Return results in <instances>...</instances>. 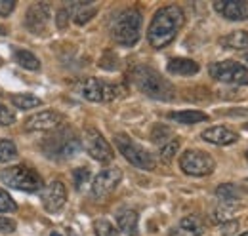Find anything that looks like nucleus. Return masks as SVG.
Segmentation results:
<instances>
[{
	"instance_id": "27",
	"label": "nucleus",
	"mask_w": 248,
	"mask_h": 236,
	"mask_svg": "<svg viewBox=\"0 0 248 236\" xmlns=\"http://www.w3.org/2000/svg\"><path fill=\"white\" fill-rule=\"evenodd\" d=\"M17 158V147L10 139H0V162H12Z\"/></svg>"
},
{
	"instance_id": "7",
	"label": "nucleus",
	"mask_w": 248,
	"mask_h": 236,
	"mask_svg": "<svg viewBox=\"0 0 248 236\" xmlns=\"http://www.w3.org/2000/svg\"><path fill=\"white\" fill-rule=\"evenodd\" d=\"M0 181L12 189L25 191V192H38L42 191V179L36 172L25 166H14L0 172Z\"/></svg>"
},
{
	"instance_id": "39",
	"label": "nucleus",
	"mask_w": 248,
	"mask_h": 236,
	"mask_svg": "<svg viewBox=\"0 0 248 236\" xmlns=\"http://www.w3.org/2000/svg\"><path fill=\"white\" fill-rule=\"evenodd\" d=\"M50 236H62V235H60V233H52Z\"/></svg>"
},
{
	"instance_id": "31",
	"label": "nucleus",
	"mask_w": 248,
	"mask_h": 236,
	"mask_svg": "<svg viewBox=\"0 0 248 236\" xmlns=\"http://www.w3.org/2000/svg\"><path fill=\"white\" fill-rule=\"evenodd\" d=\"M73 177H75V187L77 189H82V185L90 179V170L88 168H77L73 172Z\"/></svg>"
},
{
	"instance_id": "14",
	"label": "nucleus",
	"mask_w": 248,
	"mask_h": 236,
	"mask_svg": "<svg viewBox=\"0 0 248 236\" xmlns=\"http://www.w3.org/2000/svg\"><path fill=\"white\" fill-rule=\"evenodd\" d=\"M50 23V6L44 4V2H38V4H32L31 8L27 10V15H25V27L31 30V32H44L46 27Z\"/></svg>"
},
{
	"instance_id": "22",
	"label": "nucleus",
	"mask_w": 248,
	"mask_h": 236,
	"mask_svg": "<svg viewBox=\"0 0 248 236\" xmlns=\"http://www.w3.org/2000/svg\"><path fill=\"white\" fill-rule=\"evenodd\" d=\"M168 118L178 124H199V122H206L208 115L202 111H178V113H170Z\"/></svg>"
},
{
	"instance_id": "37",
	"label": "nucleus",
	"mask_w": 248,
	"mask_h": 236,
	"mask_svg": "<svg viewBox=\"0 0 248 236\" xmlns=\"http://www.w3.org/2000/svg\"><path fill=\"white\" fill-rule=\"evenodd\" d=\"M237 227H239V223H237V221L225 223V225H223V231H221V233H223V235H229V233H233V231H235Z\"/></svg>"
},
{
	"instance_id": "21",
	"label": "nucleus",
	"mask_w": 248,
	"mask_h": 236,
	"mask_svg": "<svg viewBox=\"0 0 248 236\" xmlns=\"http://www.w3.org/2000/svg\"><path fill=\"white\" fill-rule=\"evenodd\" d=\"M219 44L229 50H247L248 48V32L247 30H233L227 36L219 38Z\"/></svg>"
},
{
	"instance_id": "23",
	"label": "nucleus",
	"mask_w": 248,
	"mask_h": 236,
	"mask_svg": "<svg viewBox=\"0 0 248 236\" xmlns=\"http://www.w3.org/2000/svg\"><path fill=\"white\" fill-rule=\"evenodd\" d=\"M12 103L14 107H17L19 111H31L36 107H42V99H38L32 93H19V95H12Z\"/></svg>"
},
{
	"instance_id": "19",
	"label": "nucleus",
	"mask_w": 248,
	"mask_h": 236,
	"mask_svg": "<svg viewBox=\"0 0 248 236\" xmlns=\"http://www.w3.org/2000/svg\"><path fill=\"white\" fill-rule=\"evenodd\" d=\"M168 73L170 74H178V76H191V74H197L199 73V63L193 61V59L186 58H174L168 61L166 65Z\"/></svg>"
},
{
	"instance_id": "41",
	"label": "nucleus",
	"mask_w": 248,
	"mask_h": 236,
	"mask_svg": "<svg viewBox=\"0 0 248 236\" xmlns=\"http://www.w3.org/2000/svg\"><path fill=\"white\" fill-rule=\"evenodd\" d=\"M245 61H247V63H248V54H247V58H245Z\"/></svg>"
},
{
	"instance_id": "26",
	"label": "nucleus",
	"mask_w": 248,
	"mask_h": 236,
	"mask_svg": "<svg viewBox=\"0 0 248 236\" xmlns=\"http://www.w3.org/2000/svg\"><path fill=\"white\" fill-rule=\"evenodd\" d=\"M16 61L23 67V69H29V71H38L40 69V61L38 58L31 54V52H27V50H17L16 52Z\"/></svg>"
},
{
	"instance_id": "1",
	"label": "nucleus",
	"mask_w": 248,
	"mask_h": 236,
	"mask_svg": "<svg viewBox=\"0 0 248 236\" xmlns=\"http://www.w3.org/2000/svg\"><path fill=\"white\" fill-rule=\"evenodd\" d=\"M184 10L176 4L162 6L156 10V14L151 19V25L147 29V40L155 50H162L168 44H172L178 36V32L184 27Z\"/></svg>"
},
{
	"instance_id": "2",
	"label": "nucleus",
	"mask_w": 248,
	"mask_h": 236,
	"mask_svg": "<svg viewBox=\"0 0 248 236\" xmlns=\"http://www.w3.org/2000/svg\"><path fill=\"white\" fill-rule=\"evenodd\" d=\"M130 80L147 97H153V99H158V101H172L176 97L174 86L160 73H156L155 69H151V67H145V65L134 67L130 71Z\"/></svg>"
},
{
	"instance_id": "17",
	"label": "nucleus",
	"mask_w": 248,
	"mask_h": 236,
	"mask_svg": "<svg viewBox=\"0 0 248 236\" xmlns=\"http://www.w3.org/2000/svg\"><path fill=\"white\" fill-rule=\"evenodd\" d=\"M67 12H69V15L73 17L75 23L84 25L97 14V6L90 4V2H73V4L67 6Z\"/></svg>"
},
{
	"instance_id": "24",
	"label": "nucleus",
	"mask_w": 248,
	"mask_h": 236,
	"mask_svg": "<svg viewBox=\"0 0 248 236\" xmlns=\"http://www.w3.org/2000/svg\"><path fill=\"white\" fill-rule=\"evenodd\" d=\"M239 211L237 204H227V202H221V206H217L212 213V221L214 223H229Z\"/></svg>"
},
{
	"instance_id": "16",
	"label": "nucleus",
	"mask_w": 248,
	"mask_h": 236,
	"mask_svg": "<svg viewBox=\"0 0 248 236\" xmlns=\"http://www.w3.org/2000/svg\"><path fill=\"white\" fill-rule=\"evenodd\" d=\"M202 139L206 143H212V145H233L239 141V133L227 126H212L208 130L202 132Z\"/></svg>"
},
{
	"instance_id": "6",
	"label": "nucleus",
	"mask_w": 248,
	"mask_h": 236,
	"mask_svg": "<svg viewBox=\"0 0 248 236\" xmlns=\"http://www.w3.org/2000/svg\"><path fill=\"white\" fill-rule=\"evenodd\" d=\"M115 145L119 148V152L123 154L132 166H136L140 170H147V172L155 170V158H153V154L147 148L138 145L136 141H132L128 135L117 133L115 135Z\"/></svg>"
},
{
	"instance_id": "40",
	"label": "nucleus",
	"mask_w": 248,
	"mask_h": 236,
	"mask_svg": "<svg viewBox=\"0 0 248 236\" xmlns=\"http://www.w3.org/2000/svg\"><path fill=\"white\" fill-rule=\"evenodd\" d=\"M241 236H248V233H243V235H241Z\"/></svg>"
},
{
	"instance_id": "28",
	"label": "nucleus",
	"mask_w": 248,
	"mask_h": 236,
	"mask_svg": "<svg viewBox=\"0 0 248 236\" xmlns=\"http://www.w3.org/2000/svg\"><path fill=\"white\" fill-rule=\"evenodd\" d=\"M93 231L97 236H121L119 229H115V225L107 219H97L93 223Z\"/></svg>"
},
{
	"instance_id": "32",
	"label": "nucleus",
	"mask_w": 248,
	"mask_h": 236,
	"mask_svg": "<svg viewBox=\"0 0 248 236\" xmlns=\"http://www.w3.org/2000/svg\"><path fill=\"white\" fill-rule=\"evenodd\" d=\"M14 122H16L14 111H10L6 105L0 103V126H12Z\"/></svg>"
},
{
	"instance_id": "15",
	"label": "nucleus",
	"mask_w": 248,
	"mask_h": 236,
	"mask_svg": "<svg viewBox=\"0 0 248 236\" xmlns=\"http://www.w3.org/2000/svg\"><path fill=\"white\" fill-rule=\"evenodd\" d=\"M214 10L229 21H245L248 19V0H217Z\"/></svg>"
},
{
	"instance_id": "9",
	"label": "nucleus",
	"mask_w": 248,
	"mask_h": 236,
	"mask_svg": "<svg viewBox=\"0 0 248 236\" xmlns=\"http://www.w3.org/2000/svg\"><path fill=\"white\" fill-rule=\"evenodd\" d=\"M180 168L187 176L193 177H204L210 176L216 168L214 158L208 152L202 150H186L180 158Z\"/></svg>"
},
{
	"instance_id": "30",
	"label": "nucleus",
	"mask_w": 248,
	"mask_h": 236,
	"mask_svg": "<svg viewBox=\"0 0 248 236\" xmlns=\"http://www.w3.org/2000/svg\"><path fill=\"white\" fill-rule=\"evenodd\" d=\"M16 209H17V204L14 202V198H12L6 191L0 189V211H4V213H12V211H16Z\"/></svg>"
},
{
	"instance_id": "35",
	"label": "nucleus",
	"mask_w": 248,
	"mask_h": 236,
	"mask_svg": "<svg viewBox=\"0 0 248 236\" xmlns=\"http://www.w3.org/2000/svg\"><path fill=\"white\" fill-rule=\"evenodd\" d=\"M16 231V221L8 217H0V233H14Z\"/></svg>"
},
{
	"instance_id": "8",
	"label": "nucleus",
	"mask_w": 248,
	"mask_h": 236,
	"mask_svg": "<svg viewBox=\"0 0 248 236\" xmlns=\"http://www.w3.org/2000/svg\"><path fill=\"white\" fill-rule=\"evenodd\" d=\"M210 76L217 82H225V84H248V69L233 59L227 61H217L212 63L208 69Z\"/></svg>"
},
{
	"instance_id": "42",
	"label": "nucleus",
	"mask_w": 248,
	"mask_h": 236,
	"mask_svg": "<svg viewBox=\"0 0 248 236\" xmlns=\"http://www.w3.org/2000/svg\"><path fill=\"white\" fill-rule=\"evenodd\" d=\"M247 160H248V152H247Z\"/></svg>"
},
{
	"instance_id": "38",
	"label": "nucleus",
	"mask_w": 248,
	"mask_h": 236,
	"mask_svg": "<svg viewBox=\"0 0 248 236\" xmlns=\"http://www.w3.org/2000/svg\"><path fill=\"white\" fill-rule=\"evenodd\" d=\"M6 32H8V29H6V27H4V25H0V36H4V34H6Z\"/></svg>"
},
{
	"instance_id": "33",
	"label": "nucleus",
	"mask_w": 248,
	"mask_h": 236,
	"mask_svg": "<svg viewBox=\"0 0 248 236\" xmlns=\"http://www.w3.org/2000/svg\"><path fill=\"white\" fill-rule=\"evenodd\" d=\"M69 19H71V15H69V12H67V8H62L60 12H58V15H56V23H58V29H65L67 25H69Z\"/></svg>"
},
{
	"instance_id": "34",
	"label": "nucleus",
	"mask_w": 248,
	"mask_h": 236,
	"mask_svg": "<svg viewBox=\"0 0 248 236\" xmlns=\"http://www.w3.org/2000/svg\"><path fill=\"white\" fill-rule=\"evenodd\" d=\"M164 135H170V130H168V128H164V126H158L155 132L151 133V137H153V141H155V143L166 141V137H164Z\"/></svg>"
},
{
	"instance_id": "36",
	"label": "nucleus",
	"mask_w": 248,
	"mask_h": 236,
	"mask_svg": "<svg viewBox=\"0 0 248 236\" xmlns=\"http://www.w3.org/2000/svg\"><path fill=\"white\" fill-rule=\"evenodd\" d=\"M16 8L14 0H0V15H10Z\"/></svg>"
},
{
	"instance_id": "20",
	"label": "nucleus",
	"mask_w": 248,
	"mask_h": 236,
	"mask_svg": "<svg viewBox=\"0 0 248 236\" xmlns=\"http://www.w3.org/2000/svg\"><path fill=\"white\" fill-rule=\"evenodd\" d=\"M202 235V223L199 217L189 215L180 221V225L176 229H172L170 236H201Z\"/></svg>"
},
{
	"instance_id": "13",
	"label": "nucleus",
	"mask_w": 248,
	"mask_h": 236,
	"mask_svg": "<svg viewBox=\"0 0 248 236\" xmlns=\"http://www.w3.org/2000/svg\"><path fill=\"white\" fill-rule=\"evenodd\" d=\"M62 120V115L56 111H42L25 120V130L27 132H50V130L60 128Z\"/></svg>"
},
{
	"instance_id": "12",
	"label": "nucleus",
	"mask_w": 248,
	"mask_h": 236,
	"mask_svg": "<svg viewBox=\"0 0 248 236\" xmlns=\"http://www.w3.org/2000/svg\"><path fill=\"white\" fill-rule=\"evenodd\" d=\"M42 206L46 211L50 213H56L60 211L65 202H67V191H65V185L62 181H52L48 183L44 189H42Z\"/></svg>"
},
{
	"instance_id": "29",
	"label": "nucleus",
	"mask_w": 248,
	"mask_h": 236,
	"mask_svg": "<svg viewBox=\"0 0 248 236\" xmlns=\"http://www.w3.org/2000/svg\"><path fill=\"white\" fill-rule=\"evenodd\" d=\"M178 148H180V141H178V139H170V141H166V143L160 147V160L168 164V162L176 156Z\"/></svg>"
},
{
	"instance_id": "5",
	"label": "nucleus",
	"mask_w": 248,
	"mask_h": 236,
	"mask_svg": "<svg viewBox=\"0 0 248 236\" xmlns=\"http://www.w3.org/2000/svg\"><path fill=\"white\" fill-rule=\"evenodd\" d=\"M78 95L93 103H109L124 95V88L113 82H103L99 78H84L77 84Z\"/></svg>"
},
{
	"instance_id": "4",
	"label": "nucleus",
	"mask_w": 248,
	"mask_h": 236,
	"mask_svg": "<svg viewBox=\"0 0 248 236\" xmlns=\"http://www.w3.org/2000/svg\"><path fill=\"white\" fill-rule=\"evenodd\" d=\"M141 34V14L138 8L123 10L111 23V36L121 46H136Z\"/></svg>"
},
{
	"instance_id": "3",
	"label": "nucleus",
	"mask_w": 248,
	"mask_h": 236,
	"mask_svg": "<svg viewBox=\"0 0 248 236\" xmlns=\"http://www.w3.org/2000/svg\"><path fill=\"white\" fill-rule=\"evenodd\" d=\"M82 147L80 139L75 135L73 130L60 126L54 130V133H50L44 141H42V150L48 158L54 160H69L73 158Z\"/></svg>"
},
{
	"instance_id": "18",
	"label": "nucleus",
	"mask_w": 248,
	"mask_h": 236,
	"mask_svg": "<svg viewBox=\"0 0 248 236\" xmlns=\"http://www.w3.org/2000/svg\"><path fill=\"white\" fill-rule=\"evenodd\" d=\"M138 211L130 209V207H123L117 213V227L119 233H123L126 236H136L138 235Z\"/></svg>"
},
{
	"instance_id": "11",
	"label": "nucleus",
	"mask_w": 248,
	"mask_h": 236,
	"mask_svg": "<svg viewBox=\"0 0 248 236\" xmlns=\"http://www.w3.org/2000/svg\"><path fill=\"white\" fill-rule=\"evenodd\" d=\"M123 181V172L119 168H107L99 172L92 183V192L95 198H107L117 191V187Z\"/></svg>"
},
{
	"instance_id": "10",
	"label": "nucleus",
	"mask_w": 248,
	"mask_h": 236,
	"mask_svg": "<svg viewBox=\"0 0 248 236\" xmlns=\"http://www.w3.org/2000/svg\"><path fill=\"white\" fill-rule=\"evenodd\" d=\"M82 145L86 148V152L97 162H111L115 158V152L111 145L107 143V139L95 130V128H86L82 133Z\"/></svg>"
},
{
	"instance_id": "25",
	"label": "nucleus",
	"mask_w": 248,
	"mask_h": 236,
	"mask_svg": "<svg viewBox=\"0 0 248 236\" xmlns=\"http://www.w3.org/2000/svg\"><path fill=\"white\" fill-rule=\"evenodd\" d=\"M216 196L221 202H227V204H235L239 200V189L233 185V183H223L216 189Z\"/></svg>"
}]
</instances>
